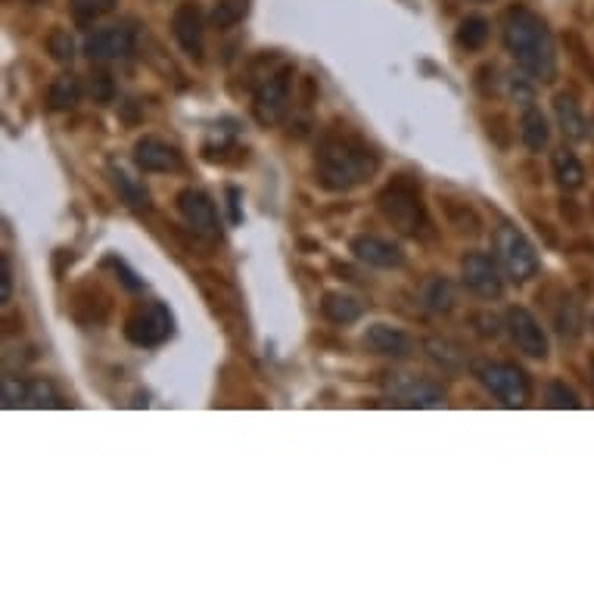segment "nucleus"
I'll return each instance as SVG.
<instances>
[{
    "mask_svg": "<svg viewBox=\"0 0 594 594\" xmlns=\"http://www.w3.org/2000/svg\"><path fill=\"white\" fill-rule=\"evenodd\" d=\"M380 168V156L367 147V140L349 128L327 131L315 150V181L330 193H349L371 181Z\"/></svg>",
    "mask_w": 594,
    "mask_h": 594,
    "instance_id": "nucleus-1",
    "label": "nucleus"
},
{
    "mask_svg": "<svg viewBox=\"0 0 594 594\" xmlns=\"http://www.w3.org/2000/svg\"><path fill=\"white\" fill-rule=\"evenodd\" d=\"M504 47L526 75L539 81H554L557 75L554 38H551L548 22L535 10L511 7L504 13Z\"/></svg>",
    "mask_w": 594,
    "mask_h": 594,
    "instance_id": "nucleus-2",
    "label": "nucleus"
},
{
    "mask_svg": "<svg viewBox=\"0 0 594 594\" xmlns=\"http://www.w3.org/2000/svg\"><path fill=\"white\" fill-rule=\"evenodd\" d=\"M377 206H380L383 218H386L399 234H405V237H427L430 221H427V212H423L420 190H417L414 184H408V181L389 184V187L377 196Z\"/></svg>",
    "mask_w": 594,
    "mask_h": 594,
    "instance_id": "nucleus-3",
    "label": "nucleus"
},
{
    "mask_svg": "<svg viewBox=\"0 0 594 594\" xmlns=\"http://www.w3.org/2000/svg\"><path fill=\"white\" fill-rule=\"evenodd\" d=\"M293 66H284L277 72H268L265 81L259 84L256 97H252V116L262 128H274L287 119L290 112V97H293Z\"/></svg>",
    "mask_w": 594,
    "mask_h": 594,
    "instance_id": "nucleus-4",
    "label": "nucleus"
},
{
    "mask_svg": "<svg viewBox=\"0 0 594 594\" xmlns=\"http://www.w3.org/2000/svg\"><path fill=\"white\" fill-rule=\"evenodd\" d=\"M495 249H498V262L504 268V274L514 280V284H526L529 277H535L539 271V252L529 243V237L514 228V224H504L495 237Z\"/></svg>",
    "mask_w": 594,
    "mask_h": 594,
    "instance_id": "nucleus-5",
    "label": "nucleus"
},
{
    "mask_svg": "<svg viewBox=\"0 0 594 594\" xmlns=\"http://www.w3.org/2000/svg\"><path fill=\"white\" fill-rule=\"evenodd\" d=\"M476 377L483 383L495 399H501L504 405L511 408H523L532 395L529 377L520 371L517 364H507V361H479L476 364Z\"/></svg>",
    "mask_w": 594,
    "mask_h": 594,
    "instance_id": "nucleus-6",
    "label": "nucleus"
},
{
    "mask_svg": "<svg viewBox=\"0 0 594 594\" xmlns=\"http://www.w3.org/2000/svg\"><path fill=\"white\" fill-rule=\"evenodd\" d=\"M172 330H175V318L162 302H147L125 321V336L134 346H144V349L165 343V339L172 336Z\"/></svg>",
    "mask_w": 594,
    "mask_h": 594,
    "instance_id": "nucleus-7",
    "label": "nucleus"
},
{
    "mask_svg": "<svg viewBox=\"0 0 594 594\" xmlns=\"http://www.w3.org/2000/svg\"><path fill=\"white\" fill-rule=\"evenodd\" d=\"M461 284L479 299H498L504 293V268L486 252H467L461 259Z\"/></svg>",
    "mask_w": 594,
    "mask_h": 594,
    "instance_id": "nucleus-8",
    "label": "nucleus"
},
{
    "mask_svg": "<svg viewBox=\"0 0 594 594\" xmlns=\"http://www.w3.org/2000/svg\"><path fill=\"white\" fill-rule=\"evenodd\" d=\"M504 327L507 333H511V339L517 343V349L529 358H548L551 346H548V333L545 327L539 324V318L532 315L529 308L523 305H514V308H507V315H504Z\"/></svg>",
    "mask_w": 594,
    "mask_h": 594,
    "instance_id": "nucleus-9",
    "label": "nucleus"
},
{
    "mask_svg": "<svg viewBox=\"0 0 594 594\" xmlns=\"http://www.w3.org/2000/svg\"><path fill=\"white\" fill-rule=\"evenodd\" d=\"M172 35L190 60H203L206 16H203L200 4H193V0H181V4L175 7V13H172Z\"/></svg>",
    "mask_w": 594,
    "mask_h": 594,
    "instance_id": "nucleus-10",
    "label": "nucleus"
},
{
    "mask_svg": "<svg viewBox=\"0 0 594 594\" xmlns=\"http://www.w3.org/2000/svg\"><path fill=\"white\" fill-rule=\"evenodd\" d=\"M134 50V28L131 25H106L84 38V53L91 63H116Z\"/></svg>",
    "mask_w": 594,
    "mask_h": 594,
    "instance_id": "nucleus-11",
    "label": "nucleus"
},
{
    "mask_svg": "<svg viewBox=\"0 0 594 594\" xmlns=\"http://www.w3.org/2000/svg\"><path fill=\"white\" fill-rule=\"evenodd\" d=\"M383 389L408 408H433L442 402V386L417 374H389L383 380Z\"/></svg>",
    "mask_w": 594,
    "mask_h": 594,
    "instance_id": "nucleus-12",
    "label": "nucleus"
},
{
    "mask_svg": "<svg viewBox=\"0 0 594 594\" xmlns=\"http://www.w3.org/2000/svg\"><path fill=\"white\" fill-rule=\"evenodd\" d=\"M178 212L190 224L193 234H203L209 240H215L221 234V228H218V209H215V203L209 200L203 190L184 187L178 193Z\"/></svg>",
    "mask_w": 594,
    "mask_h": 594,
    "instance_id": "nucleus-13",
    "label": "nucleus"
},
{
    "mask_svg": "<svg viewBox=\"0 0 594 594\" xmlns=\"http://www.w3.org/2000/svg\"><path fill=\"white\" fill-rule=\"evenodd\" d=\"M134 162L140 172H150V175H168V172H178L184 165L178 147L168 144L162 137H140L134 144Z\"/></svg>",
    "mask_w": 594,
    "mask_h": 594,
    "instance_id": "nucleus-14",
    "label": "nucleus"
},
{
    "mask_svg": "<svg viewBox=\"0 0 594 594\" xmlns=\"http://www.w3.org/2000/svg\"><path fill=\"white\" fill-rule=\"evenodd\" d=\"M355 259L371 265V268H402L405 265V252L402 246H395L392 240L374 237V234H361L352 240Z\"/></svg>",
    "mask_w": 594,
    "mask_h": 594,
    "instance_id": "nucleus-15",
    "label": "nucleus"
},
{
    "mask_svg": "<svg viewBox=\"0 0 594 594\" xmlns=\"http://www.w3.org/2000/svg\"><path fill=\"white\" fill-rule=\"evenodd\" d=\"M364 349L383 355V358H408L414 352L411 336L399 327H389V324H371L364 330Z\"/></svg>",
    "mask_w": 594,
    "mask_h": 594,
    "instance_id": "nucleus-16",
    "label": "nucleus"
},
{
    "mask_svg": "<svg viewBox=\"0 0 594 594\" xmlns=\"http://www.w3.org/2000/svg\"><path fill=\"white\" fill-rule=\"evenodd\" d=\"M321 311L330 324H339V327H349L355 324L361 315H364V302L352 293H343V290H330L324 293L321 299Z\"/></svg>",
    "mask_w": 594,
    "mask_h": 594,
    "instance_id": "nucleus-17",
    "label": "nucleus"
},
{
    "mask_svg": "<svg viewBox=\"0 0 594 594\" xmlns=\"http://www.w3.org/2000/svg\"><path fill=\"white\" fill-rule=\"evenodd\" d=\"M554 116H557V128L563 131V137H567V140H585L588 137L585 112L579 109V103L570 94H557L554 97Z\"/></svg>",
    "mask_w": 594,
    "mask_h": 594,
    "instance_id": "nucleus-18",
    "label": "nucleus"
},
{
    "mask_svg": "<svg viewBox=\"0 0 594 594\" xmlns=\"http://www.w3.org/2000/svg\"><path fill=\"white\" fill-rule=\"evenodd\" d=\"M520 137L529 153H542L551 140V128H548V119L539 106H526L523 119H520Z\"/></svg>",
    "mask_w": 594,
    "mask_h": 594,
    "instance_id": "nucleus-19",
    "label": "nucleus"
},
{
    "mask_svg": "<svg viewBox=\"0 0 594 594\" xmlns=\"http://www.w3.org/2000/svg\"><path fill=\"white\" fill-rule=\"evenodd\" d=\"M551 165H554V178L563 190H579L585 184V168H582V162L573 150H567V147L557 150Z\"/></svg>",
    "mask_w": 594,
    "mask_h": 594,
    "instance_id": "nucleus-20",
    "label": "nucleus"
},
{
    "mask_svg": "<svg viewBox=\"0 0 594 594\" xmlns=\"http://www.w3.org/2000/svg\"><path fill=\"white\" fill-rule=\"evenodd\" d=\"M455 287H451L448 277H430L427 284H423V305L430 311H439V315H448L451 308H455Z\"/></svg>",
    "mask_w": 594,
    "mask_h": 594,
    "instance_id": "nucleus-21",
    "label": "nucleus"
},
{
    "mask_svg": "<svg viewBox=\"0 0 594 594\" xmlns=\"http://www.w3.org/2000/svg\"><path fill=\"white\" fill-rule=\"evenodd\" d=\"M81 100V84L75 75H60L53 84H50V91H47V103L50 109L56 112H66V109H75Z\"/></svg>",
    "mask_w": 594,
    "mask_h": 594,
    "instance_id": "nucleus-22",
    "label": "nucleus"
},
{
    "mask_svg": "<svg viewBox=\"0 0 594 594\" xmlns=\"http://www.w3.org/2000/svg\"><path fill=\"white\" fill-rule=\"evenodd\" d=\"M489 32H492L489 19H483V16H467V19L458 25V44H461L464 50H483L486 41H489Z\"/></svg>",
    "mask_w": 594,
    "mask_h": 594,
    "instance_id": "nucleus-23",
    "label": "nucleus"
},
{
    "mask_svg": "<svg viewBox=\"0 0 594 594\" xmlns=\"http://www.w3.org/2000/svg\"><path fill=\"white\" fill-rule=\"evenodd\" d=\"M557 330L563 339H579L582 333V308L573 296H563L557 305Z\"/></svg>",
    "mask_w": 594,
    "mask_h": 594,
    "instance_id": "nucleus-24",
    "label": "nucleus"
},
{
    "mask_svg": "<svg viewBox=\"0 0 594 594\" xmlns=\"http://www.w3.org/2000/svg\"><path fill=\"white\" fill-rule=\"evenodd\" d=\"M116 4H119V0H69V10H72L78 25H91L100 16L116 10Z\"/></svg>",
    "mask_w": 594,
    "mask_h": 594,
    "instance_id": "nucleus-25",
    "label": "nucleus"
},
{
    "mask_svg": "<svg viewBox=\"0 0 594 594\" xmlns=\"http://www.w3.org/2000/svg\"><path fill=\"white\" fill-rule=\"evenodd\" d=\"M249 13V0H218L212 7V25L215 28H234L237 22H243Z\"/></svg>",
    "mask_w": 594,
    "mask_h": 594,
    "instance_id": "nucleus-26",
    "label": "nucleus"
},
{
    "mask_svg": "<svg viewBox=\"0 0 594 594\" xmlns=\"http://www.w3.org/2000/svg\"><path fill=\"white\" fill-rule=\"evenodd\" d=\"M47 53L63 66H69L75 60V41H72V35L66 32V28H53V32L47 35Z\"/></svg>",
    "mask_w": 594,
    "mask_h": 594,
    "instance_id": "nucleus-27",
    "label": "nucleus"
},
{
    "mask_svg": "<svg viewBox=\"0 0 594 594\" xmlns=\"http://www.w3.org/2000/svg\"><path fill=\"white\" fill-rule=\"evenodd\" d=\"M109 175H112V184H116V190H122L125 203H128L131 209H137V212H147V209H150L147 193L140 190V187H134V184L128 181V175H125V172H119V168H112Z\"/></svg>",
    "mask_w": 594,
    "mask_h": 594,
    "instance_id": "nucleus-28",
    "label": "nucleus"
},
{
    "mask_svg": "<svg viewBox=\"0 0 594 594\" xmlns=\"http://www.w3.org/2000/svg\"><path fill=\"white\" fill-rule=\"evenodd\" d=\"M545 399H548L551 408H579V405H582L579 395H576L567 383H563V380H551V383H548Z\"/></svg>",
    "mask_w": 594,
    "mask_h": 594,
    "instance_id": "nucleus-29",
    "label": "nucleus"
},
{
    "mask_svg": "<svg viewBox=\"0 0 594 594\" xmlns=\"http://www.w3.org/2000/svg\"><path fill=\"white\" fill-rule=\"evenodd\" d=\"M427 349H430L433 361H439L442 367H448V371H455V367H461V352H458V346L445 343V339H430Z\"/></svg>",
    "mask_w": 594,
    "mask_h": 594,
    "instance_id": "nucleus-30",
    "label": "nucleus"
},
{
    "mask_svg": "<svg viewBox=\"0 0 594 594\" xmlns=\"http://www.w3.org/2000/svg\"><path fill=\"white\" fill-rule=\"evenodd\" d=\"M25 402H32V405H63V399L56 395L50 380H38V383L28 386V399Z\"/></svg>",
    "mask_w": 594,
    "mask_h": 594,
    "instance_id": "nucleus-31",
    "label": "nucleus"
},
{
    "mask_svg": "<svg viewBox=\"0 0 594 594\" xmlns=\"http://www.w3.org/2000/svg\"><path fill=\"white\" fill-rule=\"evenodd\" d=\"M91 97H94V103H112L116 100V81H112L106 72H94L91 75Z\"/></svg>",
    "mask_w": 594,
    "mask_h": 594,
    "instance_id": "nucleus-32",
    "label": "nucleus"
},
{
    "mask_svg": "<svg viewBox=\"0 0 594 594\" xmlns=\"http://www.w3.org/2000/svg\"><path fill=\"white\" fill-rule=\"evenodd\" d=\"M507 94H511L517 103H526V106L535 100V88H532V84L523 75H511V78H507Z\"/></svg>",
    "mask_w": 594,
    "mask_h": 594,
    "instance_id": "nucleus-33",
    "label": "nucleus"
},
{
    "mask_svg": "<svg viewBox=\"0 0 594 594\" xmlns=\"http://www.w3.org/2000/svg\"><path fill=\"white\" fill-rule=\"evenodd\" d=\"M13 299V271H10V259L0 256V302H10Z\"/></svg>",
    "mask_w": 594,
    "mask_h": 594,
    "instance_id": "nucleus-34",
    "label": "nucleus"
},
{
    "mask_svg": "<svg viewBox=\"0 0 594 594\" xmlns=\"http://www.w3.org/2000/svg\"><path fill=\"white\" fill-rule=\"evenodd\" d=\"M22 399H28V386H16V380L13 377H4V402L13 408V405H19Z\"/></svg>",
    "mask_w": 594,
    "mask_h": 594,
    "instance_id": "nucleus-35",
    "label": "nucleus"
},
{
    "mask_svg": "<svg viewBox=\"0 0 594 594\" xmlns=\"http://www.w3.org/2000/svg\"><path fill=\"white\" fill-rule=\"evenodd\" d=\"M228 200H231V221L240 224V190L237 187L228 190Z\"/></svg>",
    "mask_w": 594,
    "mask_h": 594,
    "instance_id": "nucleus-36",
    "label": "nucleus"
},
{
    "mask_svg": "<svg viewBox=\"0 0 594 594\" xmlns=\"http://www.w3.org/2000/svg\"><path fill=\"white\" fill-rule=\"evenodd\" d=\"M591 389H594V358H591Z\"/></svg>",
    "mask_w": 594,
    "mask_h": 594,
    "instance_id": "nucleus-37",
    "label": "nucleus"
}]
</instances>
